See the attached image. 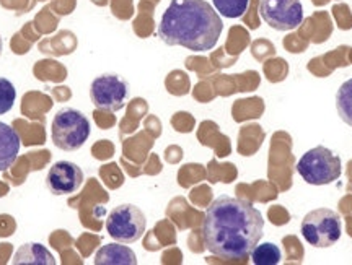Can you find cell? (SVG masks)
Instances as JSON below:
<instances>
[{
	"instance_id": "6da1fadb",
	"label": "cell",
	"mask_w": 352,
	"mask_h": 265,
	"mask_svg": "<svg viewBox=\"0 0 352 265\" xmlns=\"http://www.w3.org/2000/svg\"><path fill=\"white\" fill-rule=\"evenodd\" d=\"M261 211L243 198L217 197L206 210L202 240L210 254L222 259H245L261 241Z\"/></svg>"
},
{
	"instance_id": "7a4b0ae2",
	"label": "cell",
	"mask_w": 352,
	"mask_h": 265,
	"mask_svg": "<svg viewBox=\"0 0 352 265\" xmlns=\"http://www.w3.org/2000/svg\"><path fill=\"white\" fill-rule=\"evenodd\" d=\"M222 30L219 12L206 0H171L162 15L157 34L168 46L206 52L215 47Z\"/></svg>"
},
{
	"instance_id": "3957f363",
	"label": "cell",
	"mask_w": 352,
	"mask_h": 265,
	"mask_svg": "<svg viewBox=\"0 0 352 265\" xmlns=\"http://www.w3.org/2000/svg\"><path fill=\"white\" fill-rule=\"evenodd\" d=\"M300 178L310 185H327L340 179L341 158L327 147H315L302 154L296 166Z\"/></svg>"
},
{
	"instance_id": "277c9868",
	"label": "cell",
	"mask_w": 352,
	"mask_h": 265,
	"mask_svg": "<svg viewBox=\"0 0 352 265\" xmlns=\"http://www.w3.org/2000/svg\"><path fill=\"white\" fill-rule=\"evenodd\" d=\"M90 122L85 114L74 108H63L52 119V142L64 152L82 148L90 137Z\"/></svg>"
},
{
	"instance_id": "5b68a950",
	"label": "cell",
	"mask_w": 352,
	"mask_h": 265,
	"mask_svg": "<svg viewBox=\"0 0 352 265\" xmlns=\"http://www.w3.org/2000/svg\"><path fill=\"white\" fill-rule=\"evenodd\" d=\"M300 231L308 244L318 249H327L341 240V216L329 209L311 210L302 220Z\"/></svg>"
},
{
	"instance_id": "8992f818",
	"label": "cell",
	"mask_w": 352,
	"mask_h": 265,
	"mask_svg": "<svg viewBox=\"0 0 352 265\" xmlns=\"http://www.w3.org/2000/svg\"><path fill=\"white\" fill-rule=\"evenodd\" d=\"M147 228V218L139 207L122 204L114 207L107 218V231L114 241L132 244L139 241Z\"/></svg>"
},
{
	"instance_id": "52a82bcc",
	"label": "cell",
	"mask_w": 352,
	"mask_h": 265,
	"mask_svg": "<svg viewBox=\"0 0 352 265\" xmlns=\"http://www.w3.org/2000/svg\"><path fill=\"white\" fill-rule=\"evenodd\" d=\"M90 98L96 109L116 113L129 98V83L116 73H103L91 82Z\"/></svg>"
},
{
	"instance_id": "ba28073f",
	"label": "cell",
	"mask_w": 352,
	"mask_h": 265,
	"mask_svg": "<svg viewBox=\"0 0 352 265\" xmlns=\"http://www.w3.org/2000/svg\"><path fill=\"white\" fill-rule=\"evenodd\" d=\"M259 13L266 25L276 31H292L303 21L300 0H261Z\"/></svg>"
},
{
	"instance_id": "9c48e42d",
	"label": "cell",
	"mask_w": 352,
	"mask_h": 265,
	"mask_svg": "<svg viewBox=\"0 0 352 265\" xmlns=\"http://www.w3.org/2000/svg\"><path fill=\"white\" fill-rule=\"evenodd\" d=\"M83 184L82 168L72 161H57L51 166L46 185L54 196H69L77 192Z\"/></svg>"
},
{
	"instance_id": "30bf717a",
	"label": "cell",
	"mask_w": 352,
	"mask_h": 265,
	"mask_svg": "<svg viewBox=\"0 0 352 265\" xmlns=\"http://www.w3.org/2000/svg\"><path fill=\"white\" fill-rule=\"evenodd\" d=\"M20 153V135L15 129L0 121V173L16 161Z\"/></svg>"
},
{
	"instance_id": "8fae6325",
	"label": "cell",
	"mask_w": 352,
	"mask_h": 265,
	"mask_svg": "<svg viewBox=\"0 0 352 265\" xmlns=\"http://www.w3.org/2000/svg\"><path fill=\"white\" fill-rule=\"evenodd\" d=\"M15 265H56L54 255L39 242H26L16 251L12 260Z\"/></svg>"
},
{
	"instance_id": "7c38bea8",
	"label": "cell",
	"mask_w": 352,
	"mask_h": 265,
	"mask_svg": "<svg viewBox=\"0 0 352 265\" xmlns=\"http://www.w3.org/2000/svg\"><path fill=\"white\" fill-rule=\"evenodd\" d=\"M96 265H135L138 257L131 247L122 244H107L95 255Z\"/></svg>"
},
{
	"instance_id": "4fadbf2b",
	"label": "cell",
	"mask_w": 352,
	"mask_h": 265,
	"mask_svg": "<svg viewBox=\"0 0 352 265\" xmlns=\"http://www.w3.org/2000/svg\"><path fill=\"white\" fill-rule=\"evenodd\" d=\"M336 109L341 121L352 127V78L346 80L336 93Z\"/></svg>"
},
{
	"instance_id": "5bb4252c",
	"label": "cell",
	"mask_w": 352,
	"mask_h": 265,
	"mask_svg": "<svg viewBox=\"0 0 352 265\" xmlns=\"http://www.w3.org/2000/svg\"><path fill=\"white\" fill-rule=\"evenodd\" d=\"M252 260L254 265H277L283 260V253L272 242L256 244L252 251Z\"/></svg>"
},
{
	"instance_id": "9a60e30c",
	"label": "cell",
	"mask_w": 352,
	"mask_h": 265,
	"mask_svg": "<svg viewBox=\"0 0 352 265\" xmlns=\"http://www.w3.org/2000/svg\"><path fill=\"white\" fill-rule=\"evenodd\" d=\"M212 3L219 15L226 19H240L245 15L250 0H212Z\"/></svg>"
},
{
	"instance_id": "2e32d148",
	"label": "cell",
	"mask_w": 352,
	"mask_h": 265,
	"mask_svg": "<svg viewBox=\"0 0 352 265\" xmlns=\"http://www.w3.org/2000/svg\"><path fill=\"white\" fill-rule=\"evenodd\" d=\"M16 98V90L7 78H0V116L10 111Z\"/></svg>"
},
{
	"instance_id": "e0dca14e",
	"label": "cell",
	"mask_w": 352,
	"mask_h": 265,
	"mask_svg": "<svg viewBox=\"0 0 352 265\" xmlns=\"http://www.w3.org/2000/svg\"><path fill=\"white\" fill-rule=\"evenodd\" d=\"M2 51H3V41H2V36H0V56H2Z\"/></svg>"
}]
</instances>
